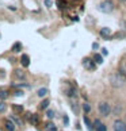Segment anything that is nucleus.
<instances>
[{"label":"nucleus","mask_w":126,"mask_h":131,"mask_svg":"<svg viewBox=\"0 0 126 131\" xmlns=\"http://www.w3.org/2000/svg\"><path fill=\"white\" fill-rule=\"evenodd\" d=\"M37 122H38V116L33 115V116H31V123H33V124H35Z\"/></svg>","instance_id":"nucleus-26"},{"label":"nucleus","mask_w":126,"mask_h":131,"mask_svg":"<svg viewBox=\"0 0 126 131\" xmlns=\"http://www.w3.org/2000/svg\"><path fill=\"white\" fill-rule=\"evenodd\" d=\"M98 47H99V45H98V43L95 42L94 45H92V49H94V50H96V49H98Z\"/></svg>","instance_id":"nucleus-30"},{"label":"nucleus","mask_w":126,"mask_h":131,"mask_svg":"<svg viewBox=\"0 0 126 131\" xmlns=\"http://www.w3.org/2000/svg\"><path fill=\"white\" fill-rule=\"evenodd\" d=\"M45 6H46L47 8L52 7V2H50V0H45Z\"/></svg>","instance_id":"nucleus-27"},{"label":"nucleus","mask_w":126,"mask_h":131,"mask_svg":"<svg viewBox=\"0 0 126 131\" xmlns=\"http://www.w3.org/2000/svg\"><path fill=\"white\" fill-rule=\"evenodd\" d=\"M14 77H15L16 80H19V81H25L26 80V72L22 70V69H15V72H14Z\"/></svg>","instance_id":"nucleus-6"},{"label":"nucleus","mask_w":126,"mask_h":131,"mask_svg":"<svg viewBox=\"0 0 126 131\" xmlns=\"http://www.w3.org/2000/svg\"><path fill=\"white\" fill-rule=\"evenodd\" d=\"M4 126H6V128H7L8 131H15V124H14L11 120H6Z\"/></svg>","instance_id":"nucleus-11"},{"label":"nucleus","mask_w":126,"mask_h":131,"mask_svg":"<svg viewBox=\"0 0 126 131\" xmlns=\"http://www.w3.org/2000/svg\"><path fill=\"white\" fill-rule=\"evenodd\" d=\"M83 110H84L85 114H88L90 111H91V105H90L88 103H84V104H83Z\"/></svg>","instance_id":"nucleus-22"},{"label":"nucleus","mask_w":126,"mask_h":131,"mask_svg":"<svg viewBox=\"0 0 126 131\" xmlns=\"http://www.w3.org/2000/svg\"><path fill=\"white\" fill-rule=\"evenodd\" d=\"M12 108H14V111H16V112H22L23 107H22V105H15V104H14Z\"/></svg>","instance_id":"nucleus-23"},{"label":"nucleus","mask_w":126,"mask_h":131,"mask_svg":"<svg viewBox=\"0 0 126 131\" xmlns=\"http://www.w3.org/2000/svg\"><path fill=\"white\" fill-rule=\"evenodd\" d=\"M69 104L72 107V111L77 115L79 114V104H77V96L76 97H69Z\"/></svg>","instance_id":"nucleus-7"},{"label":"nucleus","mask_w":126,"mask_h":131,"mask_svg":"<svg viewBox=\"0 0 126 131\" xmlns=\"http://www.w3.org/2000/svg\"><path fill=\"white\" fill-rule=\"evenodd\" d=\"M57 7L61 8V9H64L65 8V2H64V0H57Z\"/></svg>","instance_id":"nucleus-21"},{"label":"nucleus","mask_w":126,"mask_h":131,"mask_svg":"<svg viewBox=\"0 0 126 131\" xmlns=\"http://www.w3.org/2000/svg\"><path fill=\"white\" fill-rule=\"evenodd\" d=\"M47 93V88H41V89H38V92H37V95L40 96V97H43Z\"/></svg>","instance_id":"nucleus-18"},{"label":"nucleus","mask_w":126,"mask_h":131,"mask_svg":"<svg viewBox=\"0 0 126 131\" xmlns=\"http://www.w3.org/2000/svg\"><path fill=\"white\" fill-rule=\"evenodd\" d=\"M98 110H99V114L102 116H109L111 114V107H110V104L106 103V101H100L98 104Z\"/></svg>","instance_id":"nucleus-3"},{"label":"nucleus","mask_w":126,"mask_h":131,"mask_svg":"<svg viewBox=\"0 0 126 131\" xmlns=\"http://www.w3.org/2000/svg\"><path fill=\"white\" fill-rule=\"evenodd\" d=\"M114 131H126V123L123 120H115L114 122Z\"/></svg>","instance_id":"nucleus-5"},{"label":"nucleus","mask_w":126,"mask_h":131,"mask_svg":"<svg viewBox=\"0 0 126 131\" xmlns=\"http://www.w3.org/2000/svg\"><path fill=\"white\" fill-rule=\"evenodd\" d=\"M8 97V92L4 89H0V100H6Z\"/></svg>","instance_id":"nucleus-17"},{"label":"nucleus","mask_w":126,"mask_h":131,"mask_svg":"<svg viewBox=\"0 0 126 131\" xmlns=\"http://www.w3.org/2000/svg\"><path fill=\"white\" fill-rule=\"evenodd\" d=\"M94 127L96 131H107V128H106V126L100 122L99 119H96L95 122H94Z\"/></svg>","instance_id":"nucleus-8"},{"label":"nucleus","mask_w":126,"mask_h":131,"mask_svg":"<svg viewBox=\"0 0 126 131\" xmlns=\"http://www.w3.org/2000/svg\"><path fill=\"white\" fill-rule=\"evenodd\" d=\"M64 124H65V126L69 124V122H68V118H66V116H64Z\"/></svg>","instance_id":"nucleus-29"},{"label":"nucleus","mask_w":126,"mask_h":131,"mask_svg":"<svg viewBox=\"0 0 126 131\" xmlns=\"http://www.w3.org/2000/svg\"><path fill=\"white\" fill-rule=\"evenodd\" d=\"M110 34H111V30H110V28H107V27H103V28L100 30V35H103V37H106V38H107Z\"/></svg>","instance_id":"nucleus-15"},{"label":"nucleus","mask_w":126,"mask_h":131,"mask_svg":"<svg viewBox=\"0 0 126 131\" xmlns=\"http://www.w3.org/2000/svg\"><path fill=\"white\" fill-rule=\"evenodd\" d=\"M49 104H50V100H49V99L42 100V101H41V104H40V110H46L47 107H49Z\"/></svg>","instance_id":"nucleus-12"},{"label":"nucleus","mask_w":126,"mask_h":131,"mask_svg":"<svg viewBox=\"0 0 126 131\" xmlns=\"http://www.w3.org/2000/svg\"><path fill=\"white\" fill-rule=\"evenodd\" d=\"M119 2H121V3H126V0H119Z\"/></svg>","instance_id":"nucleus-31"},{"label":"nucleus","mask_w":126,"mask_h":131,"mask_svg":"<svg viewBox=\"0 0 126 131\" xmlns=\"http://www.w3.org/2000/svg\"><path fill=\"white\" fill-rule=\"evenodd\" d=\"M95 64L96 62L94 60H91V58H84L83 60V66L87 70H94L95 69Z\"/></svg>","instance_id":"nucleus-4"},{"label":"nucleus","mask_w":126,"mask_h":131,"mask_svg":"<svg viewBox=\"0 0 126 131\" xmlns=\"http://www.w3.org/2000/svg\"><path fill=\"white\" fill-rule=\"evenodd\" d=\"M119 73H121V74H122V76L125 77V79H126V65H125V64L121 65V68H119Z\"/></svg>","instance_id":"nucleus-20"},{"label":"nucleus","mask_w":126,"mask_h":131,"mask_svg":"<svg viewBox=\"0 0 126 131\" xmlns=\"http://www.w3.org/2000/svg\"><path fill=\"white\" fill-rule=\"evenodd\" d=\"M125 119H126V115H125Z\"/></svg>","instance_id":"nucleus-32"},{"label":"nucleus","mask_w":126,"mask_h":131,"mask_svg":"<svg viewBox=\"0 0 126 131\" xmlns=\"http://www.w3.org/2000/svg\"><path fill=\"white\" fill-rule=\"evenodd\" d=\"M84 123H85V126H87V128H88L90 131H94V124L91 123V120L87 118V116H84Z\"/></svg>","instance_id":"nucleus-13"},{"label":"nucleus","mask_w":126,"mask_h":131,"mask_svg":"<svg viewBox=\"0 0 126 131\" xmlns=\"http://www.w3.org/2000/svg\"><path fill=\"white\" fill-rule=\"evenodd\" d=\"M46 131H57L56 124L52 123V122H47V123H46Z\"/></svg>","instance_id":"nucleus-14"},{"label":"nucleus","mask_w":126,"mask_h":131,"mask_svg":"<svg viewBox=\"0 0 126 131\" xmlns=\"http://www.w3.org/2000/svg\"><path fill=\"white\" fill-rule=\"evenodd\" d=\"M46 115H47V118H49V119H53V118H54V112H53L52 110H47Z\"/></svg>","instance_id":"nucleus-24"},{"label":"nucleus","mask_w":126,"mask_h":131,"mask_svg":"<svg viewBox=\"0 0 126 131\" xmlns=\"http://www.w3.org/2000/svg\"><path fill=\"white\" fill-rule=\"evenodd\" d=\"M66 95H68V97H76V96H77V93H76V91H75L73 86H69V88H68Z\"/></svg>","instance_id":"nucleus-10"},{"label":"nucleus","mask_w":126,"mask_h":131,"mask_svg":"<svg viewBox=\"0 0 126 131\" xmlns=\"http://www.w3.org/2000/svg\"><path fill=\"white\" fill-rule=\"evenodd\" d=\"M98 8L102 9V12H104V14H110V12H113L115 6H114L113 0H104V2H102L98 6Z\"/></svg>","instance_id":"nucleus-2"},{"label":"nucleus","mask_w":126,"mask_h":131,"mask_svg":"<svg viewBox=\"0 0 126 131\" xmlns=\"http://www.w3.org/2000/svg\"><path fill=\"white\" fill-rule=\"evenodd\" d=\"M21 50H22V43H21V42H16L15 45L12 46V51L18 53V51H21Z\"/></svg>","instance_id":"nucleus-16"},{"label":"nucleus","mask_w":126,"mask_h":131,"mask_svg":"<svg viewBox=\"0 0 126 131\" xmlns=\"http://www.w3.org/2000/svg\"><path fill=\"white\" fill-rule=\"evenodd\" d=\"M22 95H23L22 91H16V92H15V96H22Z\"/></svg>","instance_id":"nucleus-28"},{"label":"nucleus","mask_w":126,"mask_h":131,"mask_svg":"<svg viewBox=\"0 0 126 131\" xmlns=\"http://www.w3.org/2000/svg\"><path fill=\"white\" fill-rule=\"evenodd\" d=\"M94 61L96 62V64H102V62H103V57H102L100 54H96V56H94Z\"/></svg>","instance_id":"nucleus-19"},{"label":"nucleus","mask_w":126,"mask_h":131,"mask_svg":"<svg viewBox=\"0 0 126 131\" xmlns=\"http://www.w3.org/2000/svg\"><path fill=\"white\" fill-rule=\"evenodd\" d=\"M6 111V104H4V101L0 103V112H4Z\"/></svg>","instance_id":"nucleus-25"},{"label":"nucleus","mask_w":126,"mask_h":131,"mask_svg":"<svg viewBox=\"0 0 126 131\" xmlns=\"http://www.w3.org/2000/svg\"><path fill=\"white\" fill-rule=\"evenodd\" d=\"M125 81H126V79L121 73H114V74L110 76V82L114 88H121V86H123Z\"/></svg>","instance_id":"nucleus-1"},{"label":"nucleus","mask_w":126,"mask_h":131,"mask_svg":"<svg viewBox=\"0 0 126 131\" xmlns=\"http://www.w3.org/2000/svg\"><path fill=\"white\" fill-rule=\"evenodd\" d=\"M21 64H22V66H25V68H27L28 65H30V57L28 56H22V58H21Z\"/></svg>","instance_id":"nucleus-9"}]
</instances>
